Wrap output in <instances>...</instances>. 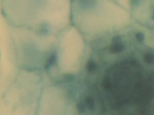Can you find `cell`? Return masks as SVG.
I'll list each match as a JSON object with an SVG mask.
<instances>
[{"label": "cell", "instance_id": "1", "mask_svg": "<svg viewBox=\"0 0 154 115\" xmlns=\"http://www.w3.org/2000/svg\"><path fill=\"white\" fill-rule=\"evenodd\" d=\"M4 13L16 20H65L72 11V0H1Z\"/></svg>", "mask_w": 154, "mask_h": 115}, {"label": "cell", "instance_id": "2", "mask_svg": "<svg viewBox=\"0 0 154 115\" xmlns=\"http://www.w3.org/2000/svg\"><path fill=\"white\" fill-rule=\"evenodd\" d=\"M145 60L149 63H152L154 62V56L152 54H147L144 56Z\"/></svg>", "mask_w": 154, "mask_h": 115}, {"label": "cell", "instance_id": "3", "mask_svg": "<svg viewBox=\"0 0 154 115\" xmlns=\"http://www.w3.org/2000/svg\"><path fill=\"white\" fill-rule=\"evenodd\" d=\"M137 39L139 40H142L144 39V36L142 34H141V33H138L137 35Z\"/></svg>", "mask_w": 154, "mask_h": 115}, {"label": "cell", "instance_id": "4", "mask_svg": "<svg viewBox=\"0 0 154 115\" xmlns=\"http://www.w3.org/2000/svg\"></svg>", "mask_w": 154, "mask_h": 115}]
</instances>
